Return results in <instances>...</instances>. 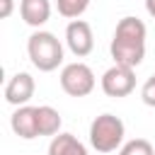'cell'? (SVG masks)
I'll return each mask as SVG.
<instances>
[{"label": "cell", "instance_id": "13", "mask_svg": "<svg viewBox=\"0 0 155 155\" xmlns=\"http://www.w3.org/2000/svg\"><path fill=\"white\" fill-rule=\"evenodd\" d=\"M119 155H155V148L145 138H133L119 148Z\"/></svg>", "mask_w": 155, "mask_h": 155}, {"label": "cell", "instance_id": "4", "mask_svg": "<svg viewBox=\"0 0 155 155\" xmlns=\"http://www.w3.org/2000/svg\"><path fill=\"white\" fill-rule=\"evenodd\" d=\"M97 80H94V73L87 63L82 61H75V63H68L63 65L61 70V90L70 97H87L92 90H94Z\"/></svg>", "mask_w": 155, "mask_h": 155}, {"label": "cell", "instance_id": "2", "mask_svg": "<svg viewBox=\"0 0 155 155\" xmlns=\"http://www.w3.org/2000/svg\"><path fill=\"white\" fill-rule=\"evenodd\" d=\"M27 53H29L31 65L36 70H41V73H51L63 63V44L58 41L56 34L44 31V29H36L29 36Z\"/></svg>", "mask_w": 155, "mask_h": 155}, {"label": "cell", "instance_id": "14", "mask_svg": "<svg viewBox=\"0 0 155 155\" xmlns=\"http://www.w3.org/2000/svg\"><path fill=\"white\" fill-rule=\"evenodd\" d=\"M140 99H143V104L155 107V73L143 82V87H140Z\"/></svg>", "mask_w": 155, "mask_h": 155}, {"label": "cell", "instance_id": "9", "mask_svg": "<svg viewBox=\"0 0 155 155\" xmlns=\"http://www.w3.org/2000/svg\"><path fill=\"white\" fill-rule=\"evenodd\" d=\"M19 15L24 24L39 29L51 17V0H19Z\"/></svg>", "mask_w": 155, "mask_h": 155}, {"label": "cell", "instance_id": "16", "mask_svg": "<svg viewBox=\"0 0 155 155\" xmlns=\"http://www.w3.org/2000/svg\"><path fill=\"white\" fill-rule=\"evenodd\" d=\"M145 10H148V15L155 19V0H145Z\"/></svg>", "mask_w": 155, "mask_h": 155}, {"label": "cell", "instance_id": "11", "mask_svg": "<svg viewBox=\"0 0 155 155\" xmlns=\"http://www.w3.org/2000/svg\"><path fill=\"white\" fill-rule=\"evenodd\" d=\"M36 121H39V136H58L61 133V114L48 107V104H41L36 107Z\"/></svg>", "mask_w": 155, "mask_h": 155}, {"label": "cell", "instance_id": "1", "mask_svg": "<svg viewBox=\"0 0 155 155\" xmlns=\"http://www.w3.org/2000/svg\"><path fill=\"white\" fill-rule=\"evenodd\" d=\"M145 36H148V29H145L143 19L131 17V15L121 17L116 29H114L111 44H109L114 63L138 68L145 58Z\"/></svg>", "mask_w": 155, "mask_h": 155}, {"label": "cell", "instance_id": "8", "mask_svg": "<svg viewBox=\"0 0 155 155\" xmlns=\"http://www.w3.org/2000/svg\"><path fill=\"white\" fill-rule=\"evenodd\" d=\"M10 126L15 131V136L24 138V140H31V138H39V121H36V107H17L10 116Z\"/></svg>", "mask_w": 155, "mask_h": 155}, {"label": "cell", "instance_id": "6", "mask_svg": "<svg viewBox=\"0 0 155 155\" xmlns=\"http://www.w3.org/2000/svg\"><path fill=\"white\" fill-rule=\"evenodd\" d=\"M65 44H68V48H70L73 56H78V58L90 56L92 48H94L92 27H90L85 19H73V22H68V27H65Z\"/></svg>", "mask_w": 155, "mask_h": 155}, {"label": "cell", "instance_id": "15", "mask_svg": "<svg viewBox=\"0 0 155 155\" xmlns=\"http://www.w3.org/2000/svg\"><path fill=\"white\" fill-rule=\"evenodd\" d=\"M12 10H15V0H0V17L2 19H7L12 15Z\"/></svg>", "mask_w": 155, "mask_h": 155}, {"label": "cell", "instance_id": "7", "mask_svg": "<svg viewBox=\"0 0 155 155\" xmlns=\"http://www.w3.org/2000/svg\"><path fill=\"white\" fill-rule=\"evenodd\" d=\"M34 90H36V85H34V78L29 73H15L5 85V102L12 104L15 109L24 107L34 97Z\"/></svg>", "mask_w": 155, "mask_h": 155}, {"label": "cell", "instance_id": "3", "mask_svg": "<svg viewBox=\"0 0 155 155\" xmlns=\"http://www.w3.org/2000/svg\"><path fill=\"white\" fill-rule=\"evenodd\" d=\"M124 136L126 126L114 114H99L90 124V145L97 153H114L116 148L124 145Z\"/></svg>", "mask_w": 155, "mask_h": 155}, {"label": "cell", "instance_id": "5", "mask_svg": "<svg viewBox=\"0 0 155 155\" xmlns=\"http://www.w3.org/2000/svg\"><path fill=\"white\" fill-rule=\"evenodd\" d=\"M99 85L107 97H128L136 90V68L114 63L111 68L104 70Z\"/></svg>", "mask_w": 155, "mask_h": 155}, {"label": "cell", "instance_id": "10", "mask_svg": "<svg viewBox=\"0 0 155 155\" xmlns=\"http://www.w3.org/2000/svg\"><path fill=\"white\" fill-rule=\"evenodd\" d=\"M48 155H87V148L73 133H58L48 143Z\"/></svg>", "mask_w": 155, "mask_h": 155}, {"label": "cell", "instance_id": "12", "mask_svg": "<svg viewBox=\"0 0 155 155\" xmlns=\"http://www.w3.org/2000/svg\"><path fill=\"white\" fill-rule=\"evenodd\" d=\"M90 2L92 0H56V10H58V15L61 17H65V19H78L87 7H90Z\"/></svg>", "mask_w": 155, "mask_h": 155}]
</instances>
